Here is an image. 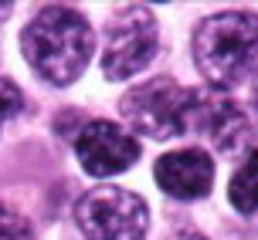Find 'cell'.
<instances>
[{"label": "cell", "instance_id": "1", "mask_svg": "<svg viewBox=\"0 0 258 240\" xmlns=\"http://www.w3.org/2000/svg\"><path fill=\"white\" fill-rule=\"evenodd\" d=\"M95 38L89 21L72 7H44L24 27L21 51H24L31 71L44 78L48 85H72L92 58Z\"/></svg>", "mask_w": 258, "mask_h": 240}, {"label": "cell", "instance_id": "2", "mask_svg": "<svg viewBox=\"0 0 258 240\" xmlns=\"http://www.w3.org/2000/svg\"><path fill=\"white\" fill-rule=\"evenodd\" d=\"M258 58V14L228 11L197 24L194 61L218 91L238 85Z\"/></svg>", "mask_w": 258, "mask_h": 240}, {"label": "cell", "instance_id": "3", "mask_svg": "<svg viewBox=\"0 0 258 240\" xmlns=\"http://www.w3.org/2000/svg\"><path fill=\"white\" fill-rule=\"evenodd\" d=\"M75 223L85 240H146L150 210L136 193L99 186L78 200Z\"/></svg>", "mask_w": 258, "mask_h": 240}, {"label": "cell", "instance_id": "4", "mask_svg": "<svg viewBox=\"0 0 258 240\" xmlns=\"http://www.w3.org/2000/svg\"><path fill=\"white\" fill-rule=\"evenodd\" d=\"M194 91L177 85L173 78H153L140 88L126 91L122 98V112H126L129 126L140 136L150 139H173L187 132V112H190Z\"/></svg>", "mask_w": 258, "mask_h": 240}, {"label": "cell", "instance_id": "5", "mask_svg": "<svg viewBox=\"0 0 258 240\" xmlns=\"http://www.w3.org/2000/svg\"><path fill=\"white\" fill-rule=\"evenodd\" d=\"M156 54V21L143 4L122 7L105 27L102 48V71L112 81L140 75Z\"/></svg>", "mask_w": 258, "mask_h": 240}, {"label": "cell", "instance_id": "6", "mask_svg": "<svg viewBox=\"0 0 258 240\" xmlns=\"http://www.w3.org/2000/svg\"><path fill=\"white\" fill-rule=\"evenodd\" d=\"M75 152L89 176H112L140 159V142L126 129H119L116 122L99 118V122H89L75 136Z\"/></svg>", "mask_w": 258, "mask_h": 240}, {"label": "cell", "instance_id": "7", "mask_svg": "<svg viewBox=\"0 0 258 240\" xmlns=\"http://www.w3.org/2000/svg\"><path fill=\"white\" fill-rule=\"evenodd\" d=\"M187 132H197L204 139L214 142V149L231 152L251 136L245 112L234 105L231 98H224L221 91H194L190 98V112H187Z\"/></svg>", "mask_w": 258, "mask_h": 240}, {"label": "cell", "instance_id": "8", "mask_svg": "<svg viewBox=\"0 0 258 240\" xmlns=\"http://www.w3.org/2000/svg\"><path fill=\"white\" fill-rule=\"evenodd\" d=\"M160 190L177 200H201L214 183V166L204 149H177L156 159L153 169Z\"/></svg>", "mask_w": 258, "mask_h": 240}, {"label": "cell", "instance_id": "9", "mask_svg": "<svg viewBox=\"0 0 258 240\" xmlns=\"http://www.w3.org/2000/svg\"><path fill=\"white\" fill-rule=\"evenodd\" d=\"M231 206L241 213H255L258 210V152H251L241 169L231 176Z\"/></svg>", "mask_w": 258, "mask_h": 240}, {"label": "cell", "instance_id": "10", "mask_svg": "<svg viewBox=\"0 0 258 240\" xmlns=\"http://www.w3.org/2000/svg\"><path fill=\"white\" fill-rule=\"evenodd\" d=\"M0 240H34V230L24 216L0 203Z\"/></svg>", "mask_w": 258, "mask_h": 240}, {"label": "cell", "instance_id": "11", "mask_svg": "<svg viewBox=\"0 0 258 240\" xmlns=\"http://www.w3.org/2000/svg\"><path fill=\"white\" fill-rule=\"evenodd\" d=\"M21 108H24V98H21L17 85H14L11 78H0V126H4L7 118H14Z\"/></svg>", "mask_w": 258, "mask_h": 240}, {"label": "cell", "instance_id": "12", "mask_svg": "<svg viewBox=\"0 0 258 240\" xmlns=\"http://www.w3.org/2000/svg\"><path fill=\"white\" fill-rule=\"evenodd\" d=\"M170 240H207L204 233H194V230H183V233H177V237H170Z\"/></svg>", "mask_w": 258, "mask_h": 240}, {"label": "cell", "instance_id": "13", "mask_svg": "<svg viewBox=\"0 0 258 240\" xmlns=\"http://www.w3.org/2000/svg\"><path fill=\"white\" fill-rule=\"evenodd\" d=\"M11 7H14V4H0V17H7V14H11Z\"/></svg>", "mask_w": 258, "mask_h": 240}, {"label": "cell", "instance_id": "14", "mask_svg": "<svg viewBox=\"0 0 258 240\" xmlns=\"http://www.w3.org/2000/svg\"><path fill=\"white\" fill-rule=\"evenodd\" d=\"M255 105H258V75H255Z\"/></svg>", "mask_w": 258, "mask_h": 240}]
</instances>
